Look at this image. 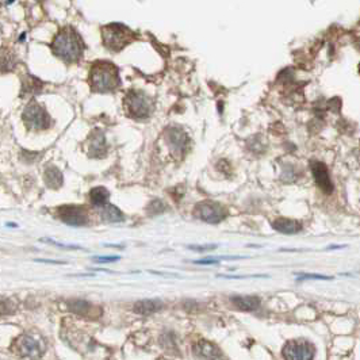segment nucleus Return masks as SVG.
I'll list each match as a JSON object with an SVG mask.
<instances>
[{"instance_id": "obj_3", "label": "nucleus", "mask_w": 360, "mask_h": 360, "mask_svg": "<svg viewBox=\"0 0 360 360\" xmlns=\"http://www.w3.org/2000/svg\"><path fill=\"white\" fill-rule=\"evenodd\" d=\"M103 42L113 51L122 50L134 40V33L122 23H110L102 29Z\"/></svg>"}, {"instance_id": "obj_20", "label": "nucleus", "mask_w": 360, "mask_h": 360, "mask_svg": "<svg viewBox=\"0 0 360 360\" xmlns=\"http://www.w3.org/2000/svg\"><path fill=\"white\" fill-rule=\"evenodd\" d=\"M102 215L106 221L114 222V224L115 222H122L125 219L122 211L117 206L111 205V203H107L104 207H102Z\"/></svg>"}, {"instance_id": "obj_14", "label": "nucleus", "mask_w": 360, "mask_h": 360, "mask_svg": "<svg viewBox=\"0 0 360 360\" xmlns=\"http://www.w3.org/2000/svg\"><path fill=\"white\" fill-rule=\"evenodd\" d=\"M230 301L236 308L244 312H252L260 306V299L255 295H237L230 298Z\"/></svg>"}, {"instance_id": "obj_17", "label": "nucleus", "mask_w": 360, "mask_h": 360, "mask_svg": "<svg viewBox=\"0 0 360 360\" xmlns=\"http://www.w3.org/2000/svg\"><path fill=\"white\" fill-rule=\"evenodd\" d=\"M162 308V303L160 301H153V299H145V301H140L134 305V312L143 316H148L152 313L158 312Z\"/></svg>"}, {"instance_id": "obj_4", "label": "nucleus", "mask_w": 360, "mask_h": 360, "mask_svg": "<svg viewBox=\"0 0 360 360\" xmlns=\"http://www.w3.org/2000/svg\"><path fill=\"white\" fill-rule=\"evenodd\" d=\"M14 349L19 356L24 359L36 360L40 359L45 352V343L40 336L34 335H23L14 344Z\"/></svg>"}, {"instance_id": "obj_6", "label": "nucleus", "mask_w": 360, "mask_h": 360, "mask_svg": "<svg viewBox=\"0 0 360 360\" xmlns=\"http://www.w3.org/2000/svg\"><path fill=\"white\" fill-rule=\"evenodd\" d=\"M24 125L32 130H44L50 125V117L44 107L36 100H32L22 114Z\"/></svg>"}, {"instance_id": "obj_16", "label": "nucleus", "mask_w": 360, "mask_h": 360, "mask_svg": "<svg viewBox=\"0 0 360 360\" xmlns=\"http://www.w3.org/2000/svg\"><path fill=\"white\" fill-rule=\"evenodd\" d=\"M45 183H46V186L50 187V188H54V190L56 188H60L64 183L61 171L54 165L46 167V170H45Z\"/></svg>"}, {"instance_id": "obj_7", "label": "nucleus", "mask_w": 360, "mask_h": 360, "mask_svg": "<svg viewBox=\"0 0 360 360\" xmlns=\"http://www.w3.org/2000/svg\"><path fill=\"white\" fill-rule=\"evenodd\" d=\"M195 218L207 224H219L226 218V209L221 203L214 202V201H203L195 206L192 211Z\"/></svg>"}, {"instance_id": "obj_1", "label": "nucleus", "mask_w": 360, "mask_h": 360, "mask_svg": "<svg viewBox=\"0 0 360 360\" xmlns=\"http://www.w3.org/2000/svg\"><path fill=\"white\" fill-rule=\"evenodd\" d=\"M51 49L57 57L65 63H76L83 56L84 42L72 27H65L54 37Z\"/></svg>"}, {"instance_id": "obj_18", "label": "nucleus", "mask_w": 360, "mask_h": 360, "mask_svg": "<svg viewBox=\"0 0 360 360\" xmlns=\"http://www.w3.org/2000/svg\"><path fill=\"white\" fill-rule=\"evenodd\" d=\"M108 197H110V194H108V191L104 187H95L90 192V201H91V203L96 206V207H100V209L108 203Z\"/></svg>"}, {"instance_id": "obj_25", "label": "nucleus", "mask_w": 360, "mask_h": 360, "mask_svg": "<svg viewBox=\"0 0 360 360\" xmlns=\"http://www.w3.org/2000/svg\"><path fill=\"white\" fill-rule=\"evenodd\" d=\"M94 260L96 263H113V261L119 260L118 256H100V257H95Z\"/></svg>"}, {"instance_id": "obj_24", "label": "nucleus", "mask_w": 360, "mask_h": 360, "mask_svg": "<svg viewBox=\"0 0 360 360\" xmlns=\"http://www.w3.org/2000/svg\"><path fill=\"white\" fill-rule=\"evenodd\" d=\"M190 250L197 251V252H206V251H213L217 248V245H190L188 246Z\"/></svg>"}, {"instance_id": "obj_15", "label": "nucleus", "mask_w": 360, "mask_h": 360, "mask_svg": "<svg viewBox=\"0 0 360 360\" xmlns=\"http://www.w3.org/2000/svg\"><path fill=\"white\" fill-rule=\"evenodd\" d=\"M195 352L201 359L205 360H218L221 359V352L215 345L210 344L207 341H201L195 347Z\"/></svg>"}, {"instance_id": "obj_26", "label": "nucleus", "mask_w": 360, "mask_h": 360, "mask_svg": "<svg viewBox=\"0 0 360 360\" xmlns=\"http://www.w3.org/2000/svg\"><path fill=\"white\" fill-rule=\"evenodd\" d=\"M218 259H205V260H197L194 261L195 264H217Z\"/></svg>"}, {"instance_id": "obj_28", "label": "nucleus", "mask_w": 360, "mask_h": 360, "mask_svg": "<svg viewBox=\"0 0 360 360\" xmlns=\"http://www.w3.org/2000/svg\"><path fill=\"white\" fill-rule=\"evenodd\" d=\"M357 71H359V73H360V64H359V67H357Z\"/></svg>"}, {"instance_id": "obj_19", "label": "nucleus", "mask_w": 360, "mask_h": 360, "mask_svg": "<svg viewBox=\"0 0 360 360\" xmlns=\"http://www.w3.org/2000/svg\"><path fill=\"white\" fill-rule=\"evenodd\" d=\"M68 306H69V309H71L73 313L84 317L91 316L92 313L96 312L95 306L91 305V303L87 301H71L68 303Z\"/></svg>"}, {"instance_id": "obj_9", "label": "nucleus", "mask_w": 360, "mask_h": 360, "mask_svg": "<svg viewBox=\"0 0 360 360\" xmlns=\"http://www.w3.org/2000/svg\"><path fill=\"white\" fill-rule=\"evenodd\" d=\"M285 360H313L314 347L306 340L289 341L283 348Z\"/></svg>"}, {"instance_id": "obj_21", "label": "nucleus", "mask_w": 360, "mask_h": 360, "mask_svg": "<svg viewBox=\"0 0 360 360\" xmlns=\"http://www.w3.org/2000/svg\"><path fill=\"white\" fill-rule=\"evenodd\" d=\"M305 279H318V281H332V276L326 275H318V273H302L298 278V281H305Z\"/></svg>"}, {"instance_id": "obj_13", "label": "nucleus", "mask_w": 360, "mask_h": 360, "mask_svg": "<svg viewBox=\"0 0 360 360\" xmlns=\"http://www.w3.org/2000/svg\"><path fill=\"white\" fill-rule=\"evenodd\" d=\"M272 228L278 232L285 234H294L298 233L302 229V225L295 219H290V218H278L272 222Z\"/></svg>"}, {"instance_id": "obj_12", "label": "nucleus", "mask_w": 360, "mask_h": 360, "mask_svg": "<svg viewBox=\"0 0 360 360\" xmlns=\"http://www.w3.org/2000/svg\"><path fill=\"white\" fill-rule=\"evenodd\" d=\"M165 140L175 153H183V151L186 149L187 144H188V137H187L186 133L180 130V129H175V127H170L167 130Z\"/></svg>"}, {"instance_id": "obj_22", "label": "nucleus", "mask_w": 360, "mask_h": 360, "mask_svg": "<svg viewBox=\"0 0 360 360\" xmlns=\"http://www.w3.org/2000/svg\"><path fill=\"white\" fill-rule=\"evenodd\" d=\"M164 210V203L161 202V201H153V202L151 203V206H149V213L152 214V215H156V214H160Z\"/></svg>"}, {"instance_id": "obj_8", "label": "nucleus", "mask_w": 360, "mask_h": 360, "mask_svg": "<svg viewBox=\"0 0 360 360\" xmlns=\"http://www.w3.org/2000/svg\"><path fill=\"white\" fill-rule=\"evenodd\" d=\"M60 219L71 226H84L88 222V211L81 205H64L57 209Z\"/></svg>"}, {"instance_id": "obj_27", "label": "nucleus", "mask_w": 360, "mask_h": 360, "mask_svg": "<svg viewBox=\"0 0 360 360\" xmlns=\"http://www.w3.org/2000/svg\"><path fill=\"white\" fill-rule=\"evenodd\" d=\"M36 261L38 263H48V264H64L63 261H56V260H45V259H37Z\"/></svg>"}, {"instance_id": "obj_23", "label": "nucleus", "mask_w": 360, "mask_h": 360, "mask_svg": "<svg viewBox=\"0 0 360 360\" xmlns=\"http://www.w3.org/2000/svg\"><path fill=\"white\" fill-rule=\"evenodd\" d=\"M41 241H42V242H48V244H53V245L61 246V248H64V250H80V246H76V245H67V244H61V242L53 241V240H41Z\"/></svg>"}, {"instance_id": "obj_10", "label": "nucleus", "mask_w": 360, "mask_h": 360, "mask_svg": "<svg viewBox=\"0 0 360 360\" xmlns=\"http://www.w3.org/2000/svg\"><path fill=\"white\" fill-rule=\"evenodd\" d=\"M310 170H312L313 178L316 180L317 186L324 191L325 194H332L333 183L329 176L328 167L321 161H312L310 162Z\"/></svg>"}, {"instance_id": "obj_11", "label": "nucleus", "mask_w": 360, "mask_h": 360, "mask_svg": "<svg viewBox=\"0 0 360 360\" xmlns=\"http://www.w3.org/2000/svg\"><path fill=\"white\" fill-rule=\"evenodd\" d=\"M106 154V137L100 130H94L88 139V156L94 158H102Z\"/></svg>"}, {"instance_id": "obj_2", "label": "nucleus", "mask_w": 360, "mask_h": 360, "mask_svg": "<svg viewBox=\"0 0 360 360\" xmlns=\"http://www.w3.org/2000/svg\"><path fill=\"white\" fill-rule=\"evenodd\" d=\"M90 83L92 90L96 92L114 91L121 84L118 68L107 61L94 63L90 71Z\"/></svg>"}, {"instance_id": "obj_5", "label": "nucleus", "mask_w": 360, "mask_h": 360, "mask_svg": "<svg viewBox=\"0 0 360 360\" xmlns=\"http://www.w3.org/2000/svg\"><path fill=\"white\" fill-rule=\"evenodd\" d=\"M127 113L135 119L148 118L152 113L151 98L141 91L127 92L125 99Z\"/></svg>"}]
</instances>
